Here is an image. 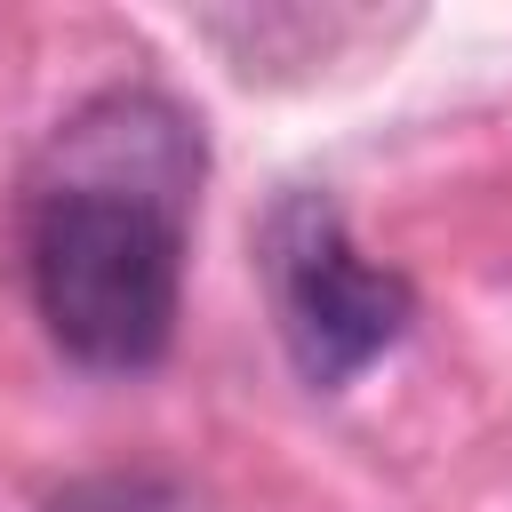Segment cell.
<instances>
[{
    "mask_svg": "<svg viewBox=\"0 0 512 512\" xmlns=\"http://www.w3.org/2000/svg\"><path fill=\"white\" fill-rule=\"evenodd\" d=\"M200 144L160 96H96L56 136V176L24 208V280L64 360L136 376L184 304V216Z\"/></svg>",
    "mask_w": 512,
    "mask_h": 512,
    "instance_id": "cell-1",
    "label": "cell"
},
{
    "mask_svg": "<svg viewBox=\"0 0 512 512\" xmlns=\"http://www.w3.org/2000/svg\"><path fill=\"white\" fill-rule=\"evenodd\" d=\"M264 288H272V320H280V344L304 368V384L360 376L416 320L408 280L368 264L344 232V208L320 192H288L264 216Z\"/></svg>",
    "mask_w": 512,
    "mask_h": 512,
    "instance_id": "cell-2",
    "label": "cell"
}]
</instances>
